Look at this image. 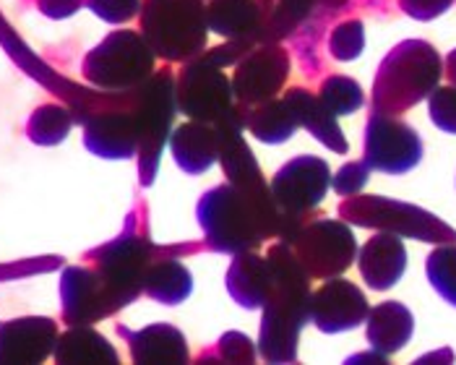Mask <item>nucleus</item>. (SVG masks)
<instances>
[{"mask_svg": "<svg viewBox=\"0 0 456 365\" xmlns=\"http://www.w3.org/2000/svg\"><path fill=\"white\" fill-rule=\"evenodd\" d=\"M196 215L207 248L230 256L256 251L269 238L292 243L305 224V219L284 215L272 191L250 193L232 182H222L207 191Z\"/></svg>", "mask_w": 456, "mask_h": 365, "instance_id": "f257e3e1", "label": "nucleus"}, {"mask_svg": "<svg viewBox=\"0 0 456 365\" xmlns=\"http://www.w3.org/2000/svg\"><path fill=\"white\" fill-rule=\"evenodd\" d=\"M272 292L264 305L258 353L266 363H295L300 328L311 321V274L300 264L289 243H274L269 248Z\"/></svg>", "mask_w": 456, "mask_h": 365, "instance_id": "f03ea898", "label": "nucleus"}, {"mask_svg": "<svg viewBox=\"0 0 456 365\" xmlns=\"http://www.w3.org/2000/svg\"><path fill=\"white\" fill-rule=\"evenodd\" d=\"M444 78V61L425 39L399 42L379 66L370 108L373 112L402 115L428 100Z\"/></svg>", "mask_w": 456, "mask_h": 365, "instance_id": "7ed1b4c3", "label": "nucleus"}, {"mask_svg": "<svg viewBox=\"0 0 456 365\" xmlns=\"http://www.w3.org/2000/svg\"><path fill=\"white\" fill-rule=\"evenodd\" d=\"M141 35L167 63L193 61L204 53L209 19L204 0H141Z\"/></svg>", "mask_w": 456, "mask_h": 365, "instance_id": "20e7f679", "label": "nucleus"}, {"mask_svg": "<svg viewBox=\"0 0 456 365\" xmlns=\"http://www.w3.org/2000/svg\"><path fill=\"white\" fill-rule=\"evenodd\" d=\"M131 110L139 126V182L149 188L157 178L159 157L170 142L177 112V84L173 71H154L141 86L131 89Z\"/></svg>", "mask_w": 456, "mask_h": 365, "instance_id": "39448f33", "label": "nucleus"}, {"mask_svg": "<svg viewBox=\"0 0 456 365\" xmlns=\"http://www.w3.org/2000/svg\"><path fill=\"white\" fill-rule=\"evenodd\" d=\"M157 71V53L146 36L134 29H118L84 55L81 76L100 92H131Z\"/></svg>", "mask_w": 456, "mask_h": 365, "instance_id": "423d86ee", "label": "nucleus"}, {"mask_svg": "<svg viewBox=\"0 0 456 365\" xmlns=\"http://www.w3.org/2000/svg\"><path fill=\"white\" fill-rule=\"evenodd\" d=\"M339 217L354 227L394 232L399 238H415L433 246L456 243V230L452 224L415 204H404L388 196H347L339 204Z\"/></svg>", "mask_w": 456, "mask_h": 365, "instance_id": "0eeeda50", "label": "nucleus"}, {"mask_svg": "<svg viewBox=\"0 0 456 365\" xmlns=\"http://www.w3.org/2000/svg\"><path fill=\"white\" fill-rule=\"evenodd\" d=\"M86 261L100 269L112 297L120 308H126L143 292V277L157 261V248L146 235L126 230L120 238L89 251Z\"/></svg>", "mask_w": 456, "mask_h": 365, "instance_id": "6e6552de", "label": "nucleus"}, {"mask_svg": "<svg viewBox=\"0 0 456 365\" xmlns=\"http://www.w3.org/2000/svg\"><path fill=\"white\" fill-rule=\"evenodd\" d=\"M289 246L314 280L339 277L357 258V240L352 235L350 224L339 219L305 222Z\"/></svg>", "mask_w": 456, "mask_h": 365, "instance_id": "1a4fd4ad", "label": "nucleus"}, {"mask_svg": "<svg viewBox=\"0 0 456 365\" xmlns=\"http://www.w3.org/2000/svg\"><path fill=\"white\" fill-rule=\"evenodd\" d=\"M84 144L102 159H131L139 151V126L131 110V92H105L102 102L86 115Z\"/></svg>", "mask_w": 456, "mask_h": 365, "instance_id": "9d476101", "label": "nucleus"}, {"mask_svg": "<svg viewBox=\"0 0 456 365\" xmlns=\"http://www.w3.org/2000/svg\"><path fill=\"white\" fill-rule=\"evenodd\" d=\"M422 159L420 134L396 115L373 112L365 126V162L376 173L404 175Z\"/></svg>", "mask_w": 456, "mask_h": 365, "instance_id": "9b49d317", "label": "nucleus"}, {"mask_svg": "<svg viewBox=\"0 0 456 365\" xmlns=\"http://www.w3.org/2000/svg\"><path fill=\"white\" fill-rule=\"evenodd\" d=\"M232 97V81L222 73L219 66L207 63L201 55L185 61L177 76V110L183 115L201 123H219L235 108Z\"/></svg>", "mask_w": 456, "mask_h": 365, "instance_id": "f8f14e48", "label": "nucleus"}, {"mask_svg": "<svg viewBox=\"0 0 456 365\" xmlns=\"http://www.w3.org/2000/svg\"><path fill=\"white\" fill-rule=\"evenodd\" d=\"M329 185H331L329 162L314 154H300L277 170L272 181V193L284 215L305 219L326 199Z\"/></svg>", "mask_w": 456, "mask_h": 365, "instance_id": "ddd939ff", "label": "nucleus"}, {"mask_svg": "<svg viewBox=\"0 0 456 365\" xmlns=\"http://www.w3.org/2000/svg\"><path fill=\"white\" fill-rule=\"evenodd\" d=\"M289 53L280 42H261L235 66L232 92L240 105L256 108L274 100L289 76Z\"/></svg>", "mask_w": 456, "mask_h": 365, "instance_id": "4468645a", "label": "nucleus"}, {"mask_svg": "<svg viewBox=\"0 0 456 365\" xmlns=\"http://www.w3.org/2000/svg\"><path fill=\"white\" fill-rule=\"evenodd\" d=\"M61 321L69 327H89L118 313L120 305L107 288L97 266H66L61 274Z\"/></svg>", "mask_w": 456, "mask_h": 365, "instance_id": "2eb2a0df", "label": "nucleus"}, {"mask_svg": "<svg viewBox=\"0 0 456 365\" xmlns=\"http://www.w3.org/2000/svg\"><path fill=\"white\" fill-rule=\"evenodd\" d=\"M370 308L365 300V292L350 280H326L311 295V321L323 334H339L347 328L360 327L368 319Z\"/></svg>", "mask_w": 456, "mask_h": 365, "instance_id": "dca6fc26", "label": "nucleus"}, {"mask_svg": "<svg viewBox=\"0 0 456 365\" xmlns=\"http://www.w3.org/2000/svg\"><path fill=\"white\" fill-rule=\"evenodd\" d=\"M58 321L50 316H24L0 324V365L42 363L58 342Z\"/></svg>", "mask_w": 456, "mask_h": 365, "instance_id": "f3484780", "label": "nucleus"}, {"mask_svg": "<svg viewBox=\"0 0 456 365\" xmlns=\"http://www.w3.org/2000/svg\"><path fill=\"white\" fill-rule=\"evenodd\" d=\"M357 266L370 290H391L407 269V251L402 238L394 232H379L357 251Z\"/></svg>", "mask_w": 456, "mask_h": 365, "instance_id": "a211bd4d", "label": "nucleus"}, {"mask_svg": "<svg viewBox=\"0 0 456 365\" xmlns=\"http://www.w3.org/2000/svg\"><path fill=\"white\" fill-rule=\"evenodd\" d=\"M118 334L128 342L131 361L141 365H177L188 363V342L183 331L170 324H154V327L131 331L128 327H118Z\"/></svg>", "mask_w": 456, "mask_h": 365, "instance_id": "6ab92c4d", "label": "nucleus"}, {"mask_svg": "<svg viewBox=\"0 0 456 365\" xmlns=\"http://www.w3.org/2000/svg\"><path fill=\"white\" fill-rule=\"evenodd\" d=\"M175 165L188 175H204L219 159V134L214 123L188 120L170 134Z\"/></svg>", "mask_w": 456, "mask_h": 365, "instance_id": "aec40b11", "label": "nucleus"}, {"mask_svg": "<svg viewBox=\"0 0 456 365\" xmlns=\"http://www.w3.org/2000/svg\"><path fill=\"white\" fill-rule=\"evenodd\" d=\"M227 292L232 300L243 308H264L272 292V266L266 256H258L256 251L235 254L230 269H227Z\"/></svg>", "mask_w": 456, "mask_h": 365, "instance_id": "412c9836", "label": "nucleus"}, {"mask_svg": "<svg viewBox=\"0 0 456 365\" xmlns=\"http://www.w3.org/2000/svg\"><path fill=\"white\" fill-rule=\"evenodd\" d=\"M284 100L289 102V108L295 110L297 115V123L303 128H308V134L337 154H347V139L337 123V115L323 105V100L318 97V92H308L303 86H295V89H287Z\"/></svg>", "mask_w": 456, "mask_h": 365, "instance_id": "4be33fe9", "label": "nucleus"}, {"mask_svg": "<svg viewBox=\"0 0 456 365\" xmlns=\"http://www.w3.org/2000/svg\"><path fill=\"white\" fill-rule=\"evenodd\" d=\"M415 331V316L407 305L387 300L376 308H370L368 319H365V337L370 342L373 350L384 353V355H396Z\"/></svg>", "mask_w": 456, "mask_h": 365, "instance_id": "5701e85b", "label": "nucleus"}, {"mask_svg": "<svg viewBox=\"0 0 456 365\" xmlns=\"http://www.w3.org/2000/svg\"><path fill=\"white\" fill-rule=\"evenodd\" d=\"M209 29L219 36L238 39L256 36L264 24V5L261 0H209L207 5ZM261 42V39H258Z\"/></svg>", "mask_w": 456, "mask_h": 365, "instance_id": "b1692460", "label": "nucleus"}, {"mask_svg": "<svg viewBox=\"0 0 456 365\" xmlns=\"http://www.w3.org/2000/svg\"><path fill=\"white\" fill-rule=\"evenodd\" d=\"M53 358H55V363L63 365H115L120 361L118 350L107 342V337H102L100 331H94V328L89 327H70L69 331H63L58 337V342H55Z\"/></svg>", "mask_w": 456, "mask_h": 365, "instance_id": "393cba45", "label": "nucleus"}, {"mask_svg": "<svg viewBox=\"0 0 456 365\" xmlns=\"http://www.w3.org/2000/svg\"><path fill=\"white\" fill-rule=\"evenodd\" d=\"M246 128L264 144H281L295 136L300 123L287 100H269L256 108L246 105Z\"/></svg>", "mask_w": 456, "mask_h": 365, "instance_id": "a878e982", "label": "nucleus"}, {"mask_svg": "<svg viewBox=\"0 0 456 365\" xmlns=\"http://www.w3.org/2000/svg\"><path fill=\"white\" fill-rule=\"evenodd\" d=\"M193 290L191 272L175 261V258H157L143 277V292L162 303V305H177Z\"/></svg>", "mask_w": 456, "mask_h": 365, "instance_id": "bb28decb", "label": "nucleus"}, {"mask_svg": "<svg viewBox=\"0 0 456 365\" xmlns=\"http://www.w3.org/2000/svg\"><path fill=\"white\" fill-rule=\"evenodd\" d=\"M76 118L73 110L63 102H45L29 115L27 120V136L37 146H58L69 139Z\"/></svg>", "mask_w": 456, "mask_h": 365, "instance_id": "cd10ccee", "label": "nucleus"}, {"mask_svg": "<svg viewBox=\"0 0 456 365\" xmlns=\"http://www.w3.org/2000/svg\"><path fill=\"white\" fill-rule=\"evenodd\" d=\"M318 97L323 100V105L331 110L337 118L339 115H352L365 105V94L362 86L350 78V76H329L321 81L318 86Z\"/></svg>", "mask_w": 456, "mask_h": 365, "instance_id": "c85d7f7f", "label": "nucleus"}, {"mask_svg": "<svg viewBox=\"0 0 456 365\" xmlns=\"http://www.w3.org/2000/svg\"><path fill=\"white\" fill-rule=\"evenodd\" d=\"M428 282L449 305L456 308V243L438 246L425 261Z\"/></svg>", "mask_w": 456, "mask_h": 365, "instance_id": "c756f323", "label": "nucleus"}, {"mask_svg": "<svg viewBox=\"0 0 456 365\" xmlns=\"http://www.w3.org/2000/svg\"><path fill=\"white\" fill-rule=\"evenodd\" d=\"M365 47V29L362 21L357 19H347L342 24H337L329 36V55L339 63H350L354 58H360Z\"/></svg>", "mask_w": 456, "mask_h": 365, "instance_id": "7c9ffc66", "label": "nucleus"}, {"mask_svg": "<svg viewBox=\"0 0 456 365\" xmlns=\"http://www.w3.org/2000/svg\"><path fill=\"white\" fill-rule=\"evenodd\" d=\"M428 115L436 128L456 136V86H438L428 97Z\"/></svg>", "mask_w": 456, "mask_h": 365, "instance_id": "2f4dec72", "label": "nucleus"}, {"mask_svg": "<svg viewBox=\"0 0 456 365\" xmlns=\"http://www.w3.org/2000/svg\"><path fill=\"white\" fill-rule=\"evenodd\" d=\"M86 8L107 24H128L141 13V0H86Z\"/></svg>", "mask_w": 456, "mask_h": 365, "instance_id": "473e14b6", "label": "nucleus"}, {"mask_svg": "<svg viewBox=\"0 0 456 365\" xmlns=\"http://www.w3.org/2000/svg\"><path fill=\"white\" fill-rule=\"evenodd\" d=\"M209 355H219L224 363H253L256 361V347L253 342L248 339L246 334L240 331H227L219 342H216V350ZM207 355V358H209Z\"/></svg>", "mask_w": 456, "mask_h": 365, "instance_id": "72a5a7b5", "label": "nucleus"}, {"mask_svg": "<svg viewBox=\"0 0 456 365\" xmlns=\"http://www.w3.org/2000/svg\"><path fill=\"white\" fill-rule=\"evenodd\" d=\"M370 178V165L362 159V162H350V165H345L334 178H331V185H334V191L339 193V196H354V193H360L362 188H365V182Z\"/></svg>", "mask_w": 456, "mask_h": 365, "instance_id": "f704fd0d", "label": "nucleus"}, {"mask_svg": "<svg viewBox=\"0 0 456 365\" xmlns=\"http://www.w3.org/2000/svg\"><path fill=\"white\" fill-rule=\"evenodd\" d=\"M396 3L402 13H407L415 21H433L454 5V0H396Z\"/></svg>", "mask_w": 456, "mask_h": 365, "instance_id": "c9c22d12", "label": "nucleus"}, {"mask_svg": "<svg viewBox=\"0 0 456 365\" xmlns=\"http://www.w3.org/2000/svg\"><path fill=\"white\" fill-rule=\"evenodd\" d=\"M81 5H86V0H37V11L47 19H69Z\"/></svg>", "mask_w": 456, "mask_h": 365, "instance_id": "e433bc0d", "label": "nucleus"}, {"mask_svg": "<svg viewBox=\"0 0 456 365\" xmlns=\"http://www.w3.org/2000/svg\"><path fill=\"white\" fill-rule=\"evenodd\" d=\"M347 363H387V355L373 350V353H360V355H352L347 358Z\"/></svg>", "mask_w": 456, "mask_h": 365, "instance_id": "4c0bfd02", "label": "nucleus"}, {"mask_svg": "<svg viewBox=\"0 0 456 365\" xmlns=\"http://www.w3.org/2000/svg\"><path fill=\"white\" fill-rule=\"evenodd\" d=\"M444 76L452 81V86H456V50H452L446 55V63H444Z\"/></svg>", "mask_w": 456, "mask_h": 365, "instance_id": "58836bf2", "label": "nucleus"}, {"mask_svg": "<svg viewBox=\"0 0 456 365\" xmlns=\"http://www.w3.org/2000/svg\"><path fill=\"white\" fill-rule=\"evenodd\" d=\"M428 361H446V363H454V353L452 350H441V353H430V355H422L418 363H428Z\"/></svg>", "mask_w": 456, "mask_h": 365, "instance_id": "ea45409f", "label": "nucleus"}]
</instances>
